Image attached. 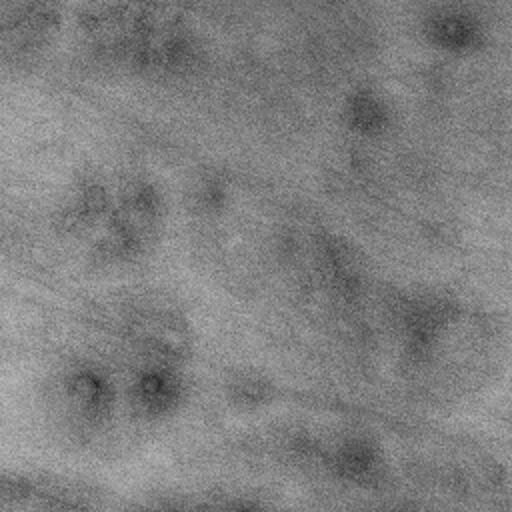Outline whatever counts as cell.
Returning a JSON list of instances; mask_svg holds the SVG:
<instances>
[{
    "mask_svg": "<svg viewBox=\"0 0 512 512\" xmlns=\"http://www.w3.org/2000/svg\"><path fill=\"white\" fill-rule=\"evenodd\" d=\"M198 330L168 288L108 282L72 316L42 368L36 402L48 434L88 458L144 448L176 424L196 390Z\"/></svg>",
    "mask_w": 512,
    "mask_h": 512,
    "instance_id": "6da1fadb",
    "label": "cell"
},
{
    "mask_svg": "<svg viewBox=\"0 0 512 512\" xmlns=\"http://www.w3.org/2000/svg\"><path fill=\"white\" fill-rule=\"evenodd\" d=\"M170 212L156 174L136 162L102 158L68 176L46 226L64 260L108 284L134 278L158 254Z\"/></svg>",
    "mask_w": 512,
    "mask_h": 512,
    "instance_id": "7a4b0ae2",
    "label": "cell"
},
{
    "mask_svg": "<svg viewBox=\"0 0 512 512\" xmlns=\"http://www.w3.org/2000/svg\"><path fill=\"white\" fill-rule=\"evenodd\" d=\"M82 50L102 68L140 80H178L206 56V38L184 10L156 2H92L72 14Z\"/></svg>",
    "mask_w": 512,
    "mask_h": 512,
    "instance_id": "3957f363",
    "label": "cell"
},
{
    "mask_svg": "<svg viewBox=\"0 0 512 512\" xmlns=\"http://www.w3.org/2000/svg\"><path fill=\"white\" fill-rule=\"evenodd\" d=\"M112 492L90 476L44 466H16L2 472L0 510L104 508Z\"/></svg>",
    "mask_w": 512,
    "mask_h": 512,
    "instance_id": "277c9868",
    "label": "cell"
},
{
    "mask_svg": "<svg viewBox=\"0 0 512 512\" xmlns=\"http://www.w3.org/2000/svg\"><path fill=\"white\" fill-rule=\"evenodd\" d=\"M66 26V8L54 2H4L0 6L2 58L16 68L44 56Z\"/></svg>",
    "mask_w": 512,
    "mask_h": 512,
    "instance_id": "5b68a950",
    "label": "cell"
}]
</instances>
